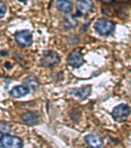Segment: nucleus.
<instances>
[{"label": "nucleus", "instance_id": "1", "mask_svg": "<svg viewBox=\"0 0 131 148\" xmlns=\"http://www.w3.org/2000/svg\"><path fill=\"white\" fill-rule=\"evenodd\" d=\"M115 28V24L105 18L98 19L94 25V29L98 34L102 37H108L113 34Z\"/></svg>", "mask_w": 131, "mask_h": 148}, {"label": "nucleus", "instance_id": "10", "mask_svg": "<svg viewBox=\"0 0 131 148\" xmlns=\"http://www.w3.org/2000/svg\"><path fill=\"white\" fill-rule=\"evenodd\" d=\"M20 119L23 123L28 126H34L39 123L40 116L36 112L28 111L20 115Z\"/></svg>", "mask_w": 131, "mask_h": 148}, {"label": "nucleus", "instance_id": "17", "mask_svg": "<svg viewBox=\"0 0 131 148\" xmlns=\"http://www.w3.org/2000/svg\"><path fill=\"white\" fill-rule=\"evenodd\" d=\"M2 136H3V134H2V132L0 131V140H1Z\"/></svg>", "mask_w": 131, "mask_h": 148}, {"label": "nucleus", "instance_id": "16", "mask_svg": "<svg viewBox=\"0 0 131 148\" xmlns=\"http://www.w3.org/2000/svg\"><path fill=\"white\" fill-rule=\"evenodd\" d=\"M9 55V52L7 51H6V50H2V51H0V56L5 57V56H7Z\"/></svg>", "mask_w": 131, "mask_h": 148}, {"label": "nucleus", "instance_id": "11", "mask_svg": "<svg viewBox=\"0 0 131 148\" xmlns=\"http://www.w3.org/2000/svg\"><path fill=\"white\" fill-rule=\"evenodd\" d=\"M30 93V88L26 85H18L14 86L9 92V95L13 98H20Z\"/></svg>", "mask_w": 131, "mask_h": 148}, {"label": "nucleus", "instance_id": "9", "mask_svg": "<svg viewBox=\"0 0 131 148\" xmlns=\"http://www.w3.org/2000/svg\"><path fill=\"white\" fill-rule=\"evenodd\" d=\"M92 86L90 84L83 86L79 88H74L71 90L70 94L75 97H77L82 100L88 98L91 94Z\"/></svg>", "mask_w": 131, "mask_h": 148}, {"label": "nucleus", "instance_id": "4", "mask_svg": "<svg viewBox=\"0 0 131 148\" xmlns=\"http://www.w3.org/2000/svg\"><path fill=\"white\" fill-rule=\"evenodd\" d=\"M16 44L22 47H30L33 44V34L29 30L16 31L14 34Z\"/></svg>", "mask_w": 131, "mask_h": 148}, {"label": "nucleus", "instance_id": "5", "mask_svg": "<svg viewBox=\"0 0 131 148\" xmlns=\"http://www.w3.org/2000/svg\"><path fill=\"white\" fill-rule=\"evenodd\" d=\"M1 148H22L23 141L16 136L5 134L0 140Z\"/></svg>", "mask_w": 131, "mask_h": 148}, {"label": "nucleus", "instance_id": "2", "mask_svg": "<svg viewBox=\"0 0 131 148\" xmlns=\"http://www.w3.org/2000/svg\"><path fill=\"white\" fill-rule=\"evenodd\" d=\"M61 61V57L54 50H46L41 54L40 65L44 68L54 67Z\"/></svg>", "mask_w": 131, "mask_h": 148}, {"label": "nucleus", "instance_id": "8", "mask_svg": "<svg viewBox=\"0 0 131 148\" xmlns=\"http://www.w3.org/2000/svg\"><path fill=\"white\" fill-rule=\"evenodd\" d=\"M84 140L89 148H101L104 145L103 138L95 134H90L85 136Z\"/></svg>", "mask_w": 131, "mask_h": 148}, {"label": "nucleus", "instance_id": "15", "mask_svg": "<svg viewBox=\"0 0 131 148\" xmlns=\"http://www.w3.org/2000/svg\"><path fill=\"white\" fill-rule=\"evenodd\" d=\"M11 130V127L9 126L8 124L3 123V122H0V131L1 132H9Z\"/></svg>", "mask_w": 131, "mask_h": 148}, {"label": "nucleus", "instance_id": "14", "mask_svg": "<svg viewBox=\"0 0 131 148\" xmlns=\"http://www.w3.org/2000/svg\"><path fill=\"white\" fill-rule=\"evenodd\" d=\"M7 6L3 1H0V18H2L6 14Z\"/></svg>", "mask_w": 131, "mask_h": 148}, {"label": "nucleus", "instance_id": "6", "mask_svg": "<svg viewBox=\"0 0 131 148\" xmlns=\"http://www.w3.org/2000/svg\"><path fill=\"white\" fill-rule=\"evenodd\" d=\"M66 61H67L68 65L73 69L80 68L85 63L83 54L76 50L69 54Z\"/></svg>", "mask_w": 131, "mask_h": 148}, {"label": "nucleus", "instance_id": "13", "mask_svg": "<svg viewBox=\"0 0 131 148\" xmlns=\"http://www.w3.org/2000/svg\"><path fill=\"white\" fill-rule=\"evenodd\" d=\"M64 27L66 29H73L78 25V21L73 15L66 16L63 21Z\"/></svg>", "mask_w": 131, "mask_h": 148}, {"label": "nucleus", "instance_id": "3", "mask_svg": "<svg viewBox=\"0 0 131 148\" xmlns=\"http://www.w3.org/2000/svg\"><path fill=\"white\" fill-rule=\"evenodd\" d=\"M130 114V107L125 103L115 106L111 112V116L117 123H123L127 120Z\"/></svg>", "mask_w": 131, "mask_h": 148}, {"label": "nucleus", "instance_id": "7", "mask_svg": "<svg viewBox=\"0 0 131 148\" xmlns=\"http://www.w3.org/2000/svg\"><path fill=\"white\" fill-rule=\"evenodd\" d=\"M76 7H77V13L73 15L75 18L83 15H87L92 12L94 9V3L93 2L89 0L77 1Z\"/></svg>", "mask_w": 131, "mask_h": 148}, {"label": "nucleus", "instance_id": "12", "mask_svg": "<svg viewBox=\"0 0 131 148\" xmlns=\"http://www.w3.org/2000/svg\"><path fill=\"white\" fill-rule=\"evenodd\" d=\"M56 8L64 13H69L73 10V3L70 1L60 0L56 2Z\"/></svg>", "mask_w": 131, "mask_h": 148}]
</instances>
